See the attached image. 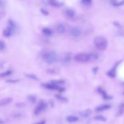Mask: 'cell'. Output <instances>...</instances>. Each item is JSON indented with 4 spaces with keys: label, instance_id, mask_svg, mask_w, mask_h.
Returning a JSON list of instances; mask_svg holds the SVG:
<instances>
[{
    "label": "cell",
    "instance_id": "obj_1",
    "mask_svg": "<svg viewBox=\"0 0 124 124\" xmlns=\"http://www.w3.org/2000/svg\"><path fill=\"white\" fill-rule=\"evenodd\" d=\"M93 43L97 48L100 50H104L108 46V41L105 37L98 36L94 38Z\"/></svg>",
    "mask_w": 124,
    "mask_h": 124
},
{
    "label": "cell",
    "instance_id": "obj_2",
    "mask_svg": "<svg viewBox=\"0 0 124 124\" xmlns=\"http://www.w3.org/2000/svg\"><path fill=\"white\" fill-rule=\"evenodd\" d=\"M57 55L54 51H49L43 56L44 61L47 64H52L54 63L57 60Z\"/></svg>",
    "mask_w": 124,
    "mask_h": 124
},
{
    "label": "cell",
    "instance_id": "obj_3",
    "mask_svg": "<svg viewBox=\"0 0 124 124\" xmlns=\"http://www.w3.org/2000/svg\"><path fill=\"white\" fill-rule=\"evenodd\" d=\"M74 60L77 62L84 63L88 62L90 60V58L89 54L85 53H80L75 56Z\"/></svg>",
    "mask_w": 124,
    "mask_h": 124
},
{
    "label": "cell",
    "instance_id": "obj_4",
    "mask_svg": "<svg viewBox=\"0 0 124 124\" xmlns=\"http://www.w3.org/2000/svg\"><path fill=\"white\" fill-rule=\"evenodd\" d=\"M47 107V104L45 101L43 100H40L34 110V114L36 115L39 114L43 110H44Z\"/></svg>",
    "mask_w": 124,
    "mask_h": 124
},
{
    "label": "cell",
    "instance_id": "obj_5",
    "mask_svg": "<svg viewBox=\"0 0 124 124\" xmlns=\"http://www.w3.org/2000/svg\"><path fill=\"white\" fill-rule=\"evenodd\" d=\"M42 86L45 88L53 90H57L59 91H63L64 89L62 87H60L57 85L54 84L51 82L50 83H42L41 84Z\"/></svg>",
    "mask_w": 124,
    "mask_h": 124
},
{
    "label": "cell",
    "instance_id": "obj_6",
    "mask_svg": "<svg viewBox=\"0 0 124 124\" xmlns=\"http://www.w3.org/2000/svg\"><path fill=\"white\" fill-rule=\"evenodd\" d=\"M13 98L7 97L0 100V107H4L10 104L13 101Z\"/></svg>",
    "mask_w": 124,
    "mask_h": 124
},
{
    "label": "cell",
    "instance_id": "obj_7",
    "mask_svg": "<svg viewBox=\"0 0 124 124\" xmlns=\"http://www.w3.org/2000/svg\"><path fill=\"white\" fill-rule=\"evenodd\" d=\"M97 91L98 93H99L102 96L103 98L105 99V100H108V99H111L112 98V97L109 95H108L106 91L104 90L101 87H98L97 88Z\"/></svg>",
    "mask_w": 124,
    "mask_h": 124
},
{
    "label": "cell",
    "instance_id": "obj_8",
    "mask_svg": "<svg viewBox=\"0 0 124 124\" xmlns=\"http://www.w3.org/2000/svg\"><path fill=\"white\" fill-rule=\"evenodd\" d=\"M81 30L78 27L73 28L71 30V34L74 37H78L81 34Z\"/></svg>",
    "mask_w": 124,
    "mask_h": 124
},
{
    "label": "cell",
    "instance_id": "obj_9",
    "mask_svg": "<svg viewBox=\"0 0 124 124\" xmlns=\"http://www.w3.org/2000/svg\"><path fill=\"white\" fill-rule=\"evenodd\" d=\"M110 108V106L108 104H103L100 105L97 107L95 108V110L97 112H100L102 111H104L105 110H107Z\"/></svg>",
    "mask_w": 124,
    "mask_h": 124
},
{
    "label": "cell",
    "instance_id": "obj_10",
    "mask_svg": "<svg viewBox=\"0 0 124 124\" xmlns=\"http://www.w3.org/2000/svg\"><path fill=\"white\" fill-rule=\"evenodd\" d=\"M13 30L8 26H7L3 31V35L5 37H10L13 33Z\"/></svg>",
    "mask_w": 124,
    "mask_h": 124
},
{
    "label": "cell",
    "instance_id": "obj_11",
    "mask_svg": "<svg viewBox=\"0 0 124 124\" xmlns=\"http://www.w3.org/2000/svg\"><path fill=\"white\" fill-rule=\"evenodd\" d=\"M118 65V63H117L110 70H109L107 74L108 75L111 77V78H114L115 77V75H116V67H117V66Z\"/></svg>",
    "mask_w": 124,
    "mask_h": 124
},
{
    "label": "cell",
    "instance_id": "obj_12",
    "mask_svg": "<svg viewBox=\"0 0 124 124\" xmlns=\"http://www.w3.org/2000/svg\"><path fill=\"white\" fill-rule=\"evenodd\" d=\"M8 26L10 27L13 31V32L15 31L16 29V23L11 19H9L8 21Z\"/></svg>",
    "mask_w": 124,
    "mask_h": 124
},
{
    "label": "cell",
    "instance_id": "obj_13",
    "mask_svg": "<svg viewBox=\"0 0 124 124\" xmlns=\"http://www.w3.org/2000/svg\"><path fill=\"white\" fill-rule=\"evenodd\" d=\"M57 31L59 33L63 34L65 31V28L62 24H60L57 27Z\"/></svg>",
    "mask_w": 124,
    "mask_h": 124
},
{
    "label": "cell",
    "instance_id": "obj_14",
    "mask_svg": "<svg viewBox=\"0 0 124 124\" xmlns=\"http://www.w3.org/2000/svg\"><path fill=\"white\" fill-rule=\"evenodd\" d=\"M12 74V71L11 70H7L5 71L0 73V78H5Z\"/></svg>",
    "mask_w": 124,
    "mask_h": 124
},
{
    "label": "cell",
    "instance_id": "obj_15",
    "mask_svg": "<svg viewBox=\"0 0 124 124\" xmlns=\"http://www.w3.org/2000/svg\"><path fill=\"white\" fill-rule=\"evenodd\" d=\"M91 111L90 110V109H86L82 111H80L79 112V114H80V115L82 117H86L89 116V115H90V114H91Z\"/></svg>",
    "mask_w": 124,
    "mask_h": 124
},
{
    "label": "cell",
    "instance_id": "obj_16",
    "mask_svg": "<svg viewBox=\"0 0 124 124\" xmlns=\"http://www.w3.org/2000/svg\"><path fill=\"white\" fill-rule=\"evenodd\" d=\"M27 99L29 102L33 104L36 101V97L33 94H30L27 96Z\"/></svg>",
    "mask_w": 124,
    "mask_h": 124
},
{
    "label": "cell",
    "instance_id": "obj_17",
    "mask_svg": "<svg viewBox=\"0 0 124 124\" xmlns=\"http://www.w3.org/2000/svg\"><path fill=\"white\" fill-rule=\"evenodd\" d=\"M78 120V117L75 116H69L66 118V120L69 123H74Z\"/></svg>",
    "mask_w": 124,
    "mask_h": 124
},
{
    "label": "cell",
    "instance_id": "obj_18",
    "mask_svg": "<svg viewBox=\"0 0 124 124\" xmlns=\"http://www.w3.org/2000/svg\"><path fill=\"white\" fill-rule=\"evenodd\" d=\"M25 77H26L27 78H28L30 79H31L33 80H36L38 79L37 76L36 75L32 74V73H27V74H25Z\"/></svg>",
    "mask_w": 124,
    "mask_h": 124
},
{
    "label": "cell",
    "instance_id": "obj_19",
    "mask_svg": "<svg viewBox=\"0 0 124 124\" xmlns=\"http://www.w3.org/2000/svg\"><path fill=\"white\" fill-rule=\"evenodd\" d=\"M42 31L44 34L47 36H50L52 34L51 30L48 28H44L42 30Z\"/></svg>",
    "mask_w": 124,
    "mask_h": 124
},
{
    "label": "cell",
    "instance_id": "obj_20",
    "mask_svg": "<svg viewBox=\"0 0 124 124\" xmlns=\"http://www.w3.org/2000/svg\"><path fill=\"white\" fill-rule=\"evenodd\" d=\"M48 3L50 5L54 7H59L61 6V4L55 0H48Z\"/></svg>",
    "mask_w": 124,
    "mask_h": 124
},
{
    "label": "cell",
    "instance_id": "obj_21",
    "mask_svg": "<svg viewBox=\"0 0 124 124\" xmlns=\"http://www.w3.org/2000/svg\"><path fill=\"white\" fill-rule=\"evenodd\" d=\"M66 15L70 17H73L75 14L74 11L71 9H67L66 11Z\"/></svg>",
    "mask_w": 124,
    "mask_h": 124
},
{
    "label": "cell",
    "instance_id": "obj_22",
    "mask_svg": "<svg viewBox=\"0 0 124 124\" xmlns=\"http://www.w3.org/2000/svg\"><path fill=\"white\" fill-rule=\"evenodd\" d=\"M55 97L57 98V99H58L59 100L61 101H62V102H66L67 101V98H65V97H63V96H62L61 95L59 94H56L55 95Z\"/></svg>",
    "mask_w": 124,
    "mask_h": 124
},
{
    "label": "cell",
    "instance_id": "obj_23",
    "mask_svg": "<svg viewBox=\"0 0 124 124\" xmlns=\"http://www.w3.org/2000/svg\"><path fill=\"white\" fill-rule=\"evenodd\" d=\"M94 119L96 120H98V121H105L106 120V119L105 117H104V116H101V115H97V116H96L94 117Z\"/></svg>",
    "mask_w": 124,
    "mask_h": 124
},
{
    "label": "cell",
    "instance_id": "obj_24",
    "mask_svg": "<svg viewBox=\"0 0 124 124\" xmlns=\"http://www.w3.org/2000/svg\"><path fill=\"white\" fill-rule=\"evenodd\" d=\"M19 81V79H8L6 80V82L9 83H17Z\"/></svg>",
    "mask_w": 124,
    "mask_h": 124
},
{
    "label": "cell",
    "instance_id": "obj_25",
    "mask_svg": "<svg viewBox=\"0 0 124 124\" xmlns=\"http://www.w3.org/2000/svg\"><path fill=\"white\" fill-rule=\"evenodd\" d=\"M51 82L54 84L58 85L59 84H61L63 83L64 82V81L62 80H52L51 81Z\"/></svg>",
    "mask_w": 124,
    "mask_h": 124
},
{
    "label": "cell",
    "instance_id": "obj_26",
    "mask_svg": "<svg viewBox=\"0 0 124 124\" xmlns=\"http://www.w3.org/2000/svg\"><path fill=\"white\" fill-rule=\"evenodd\" d=\"M22 115V114L21 112H15L14 114H13V116L14 118H19L21 117Z\"/></svg>",
    "mask_w": 124,
    "mask_h": 124
},
{
    "label": "cell",
    "instance_id": "obj_27",
    "mask_svg": "<svg viewBox=\"0 0 124 124\" xmlns=\"http://www.w3.org/2000/svg\"><path fill=\"white\" fill-rule=\"evenodd\" d=\"M5 47V44L4 42L2 40H0V51L3 50L4 49Z\"/></svg>",
    "mask_w": 124,
    "mask_h": 124
},
{
    "label": "cell",
    "instance_id": "obj_28",
    "mask_svg": "<svg viewBox=\"0 0 124 124\" xmlns=\"http://www.w3.org/2000/svg\"><path fill=\"white\" fill-rule=\"evenodd\" d=\"M112 4L114 6H119L122 5L124 4V0L121 1L119 2H113Z\"/></svg>",
    "mask_w": 124,
    "mask_h": 124
},
{
    "label": "cell",
    "instance_id": "obj_29",
    "mask_svg": "<svg viewBox=\"0 0 124 124\" xmlns=\"http://www.w3.org/2000/svg\"><path fill=\"white\" fill-rule=\"evenodd\" d=\"M16 106L18 108H23L25 106V104L23 102H18L16 104Z\"/></svg>",
    "mask_w": 124,
    "mask_h": 124
},
{
    "label": "cell",
    "instance_id": "obj_30",
    "mask_svg": "<svg viewBox=\"0 0 124 124\" xmlns=\"http://www.w3.org/2000/svg\"><path fill=\"white\" fill-rule=\"evenodd\" d=\"M40 11L45 16H47L48 15V12L47 10H46V9H43L42 8L41 10H40Z\"/></svg>",
    "mask_w": 124,
    "mask_h": 124
},
{
    "label": "cell",
    "instance_id": "obj_31",
    "mask_svg": "<svg viewBox=\"0 0 124 124\" xmlns=\"http://www.w3.org/2000/svg\"><path fill=\"white\" fill-rule=\"evenodd\" d=\"M82 2L85 4H90L91 3V0H82Z\"/></svg>",
    "mask_w": 124,
    "mask_h": 124
},
{
    "label": "cell",
    "instance_id": "obj_32",
    "mask_svg": "<svg viewBox=\"0 0 124 124\" xmlns=\"http://www.w3.org/2000/svg\"><path fill=\"white\" fill-rule=\"evenodd\" d=\"M5 5V3L3 0H0V7L3 8Z\"/></svg>",
    "mask_w": 124,
    "mask_h": 124
},
{
    "label": "cell",
    "instance_id": "obj_33",
    "mask_svg": "<svg viewBox=\"0 0 124 124\" xmlns=\"http://www.w3.org/2000/svg\"><path fill=\"white\" fill-rule=\"evenodd\" d=\"M5 13L4 11L0 10V19L3 17L5 16Z\"/></svg>",
    "mask_w": 124,
    "mask_h": 124
},
{
    "label": "cell",
    "instance_id": "obj_34",
    "mask_svg": "<svg viewBox=\"0 0 124 124\" xmlns=\"http://www.w3.org/2000/svg\"><path fill=\"white\" fill-rule=\"evenodd\" d=\"M70 56L69 55H66L65 57V58H64V61L65 62H68L70 61Z\"/></svg>",
    "mask_w": 124,
    "mask_h": 124
},
{
    "label": "cell",
    "instance_id": "obj_35",
    "mask_svg": "<svg viewBox=\"0 0 124 124\" xmlns=\"http://www.w3.org/2000/svg\"><path fill=\"white\" fill-rule=\"evenodd\" d=\"M46 124V121L45 120H42L40 121H39L38 122H36L35 123H34V124Z\"/></svg>",
    "mask_w": 124,
    "mask_h": 124
},
{
    "label": "cell",
    "instance_id": "obj_36",
    "mask_svg": "<svg viewBox=\"0 0 124 124\" xmlns=\"http://www.w3.org/2000/svg\"><path fill=\"white\" fill-rule=\"evenodd\" d=\"M97 70H98V68L97 67H94L93 69V71L94 73H96L97 72Z\"/></svg>",
    "mask_w": 124,
    "mask_h": 124
},
{
    "label": "cell",
    "instance_id": "obj_37",
    "mask_svg": "<svg viewBox=\"0 0 124 124\" xmlns=\"http://www.w3.org/2000/svg\"><path fill=\"white\" fill-rule=\"evenodd\" d=\"M0 124H4V121L1 119H0Z\"/></svg>",
    "mask_w": 124,
    "mask_h": 124
}]
</instances>
